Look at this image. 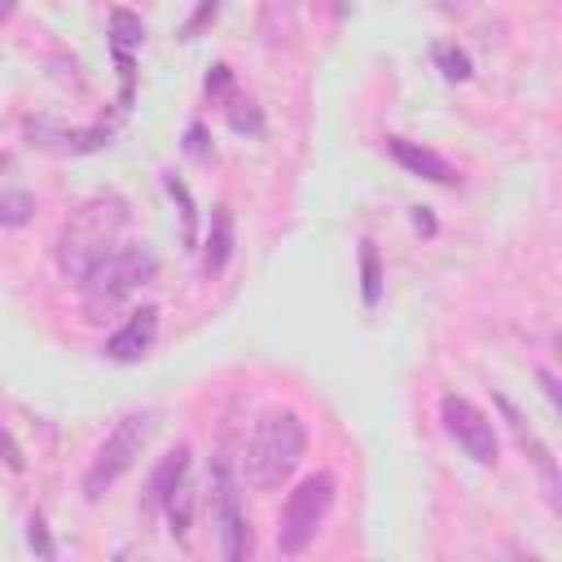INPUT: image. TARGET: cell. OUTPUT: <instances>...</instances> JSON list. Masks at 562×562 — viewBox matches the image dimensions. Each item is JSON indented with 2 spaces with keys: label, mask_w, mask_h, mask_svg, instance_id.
Here are the masks:
<instances>
[{
  "label": "cell",
  "mask_w": 562,
  "mask_h": 562,
  "mask_svg": "<svg viewBox=\"0 0 562 562\" xmlns=\"http://www.w3.org/2000/svg\"><path fill=\"white\" fill-rule=\"evenodd\" d=\"M307 452V426L294 408H263L246 443V479L259 492L281 487Z\"/></svg>",
  "instance_id": "6da1fadb"
},
{
  "label": "cell",
  "mask_w": 562,
  "mask_h": 562,
  "mask_svg": "<svg viewBox=\"0 0 562 562\" xmlns=\"http://www.w3.org/2000/svg\"><path fill=\"white\" fill-rule=\"evenodd\" d=\"M154 426H158V413H154V408H132V413H123V417L110 426V435L97 443V452H92V461H88V470H83V496H88V501H101V496L136 465V457H140V448L149 443Z\"/></svg>",
  "instance_id": "7a4b0ae2"
},
{
  "label": "cell",
  "mask_w": 562,
  "mask_h": 562,
  "mask_svg": "<svg viewBox=\"0 0 562 562\" xmlns=\"http://www.w3.org/2000/svg\"><path fill=\"white\" fill-rule=\"evenodd\" d=\"M154 268H158V263H154V255H149L145 246H110V250L79 277L88 307H92V312L119 307L123 299H132V294L154 277Z\"/></svg>",
  "instance_id": "3957f363"
},
{
  "label": "cell",
  "mask_w": 562,
  "mask_h": 562,
  "mask_svg": "<svg viewBox=\"0 0 562 562\" xmlns=\"http://www.w3.org/2000/svg\"><path fill=\"white\" fill-rule=\"evenodd\" d=\"M334 492H338V483H334L329 470H316V474H307V479L294 483V492L285 496L281 518H277V549H281L285 558L303 553V549L316 540L321 522H325L329 509H334Z\"/></svg>",
  "instance_id": "277c9868"
},
{
  "label": "cell",
  "mask_w": 562,
  "mask_h": 562,
  "mask_svg": "<svg viewBox=\"0 0 562 562\" xmlns=\"http://www.w3.org/2000/svg\"><path fill=\"white\" fill-rule=\"evenodd\" d=\"M439 422H443L448 439H452L470 461L496 465V457H501L496 426H492V417H487L479 404H470L465 395H443V400H439Z\"/></svg>",
  "instance_id": "5b68a950"
},
{
  "label": "cell",
  "mask_w": 562,
  "mask_h": 562,
  "mask_svg": "<svg viewBox=\"0 0 562 562\" xmlns=\"http://www.w3.org/2000/svg\"><path fill=\"white\" fill-rule=\"evenodd\" d=\"M211 501H215V527H220V553L224 562H241L250 553V522L241 509V487L233 465L220 457L211 465Z\"/></svg>",
  "instance_id": "8992f818"
},
{
  "label": "cell",
  "mask_w": 562,
  "mask_h": 562,
  "mask_svg": "<svg viewBox=\"0 0 562 562\" xmlns=\"http://www.w3.org/2000/svg\"><path fill=\"white\" fill-rule=\"evenodd\" d=\"M496 408H501V417H505V426L514 430V439H518V448L527 452V461L536 465V474H540V492H544V501H549V509L558 514L562 509V479H558V457H553V448L527 426V417L505 400V395H496Z\"/></svg>",
  "instance_id": "52a82bcc"
},
{
  "label": "cell",
  "mask_w": 562,
  "mask_h": 562,
  "mask_svg": "<svg viewBox=\"0 0 562 562\" xmlns=\"http://www.w3.org/2000/svg\"><path fill=\"white\" fill-rule=\"evenodd\" d=\"M158 307L154 303H145V307H136L132 316H127V325L123 329H114L110 338H105V360H119V364H136V360H145L149 356V347L158 342Z\"/></svg>",
  "instance_id": "ba28073f"
},
{
  "label": "cell",
  "mask_w": 562,
  "mask_h": 562,
  "mask_svg": "<svg viewBox=\"0 0 562 562\" xmlns=\"http://www.w3.org/2000/svg\"><path fill=\"white\" fill-rule=\"evenodd\" d=\"M386 154L408 171V176H417V180H430V184H461V176H457V167L443 158V154H435V149H426V145H417V140H404V136H391L386 140Z\"/></svg>",
  "instance_id": "9c48e42d"
},
{
  "label": "cell",
  "mask_w": 562,
  "mask_h": 562,
  "mask_svg": "<svg viewBox=\"0 0 562 562\" xmlns=\"http://www.w3.org/2000/svg\"><path fill=\"white\" fill-rule=\"evenodd\" d=\"M145 40V22L127 9H114L110 13V48L119 57V70H123V101H132V48Z\"/></svg>",
  "instance_id": "30bf717a"
},
{
  "label": "cell",
  "mask_w": 562,
  "mask_h": 562,
  "mask_svg": "<svg viewBox=\"0 0 562 562\" xmlns=\"http://www.w3.org/2000/svg\"><path fill=\"white\" fill-rule=\"evenodd\" d=\"M233 246H237V233H233V211L220 202L211 206V228H206V250H202V268L215 277L228 268L233 259Z\"/></svg>",
  "instance_id": "8fae6325"
},
{
  "label": "cell",
  "mask_w": 562,
  "mask_h": 562,
  "mask_svg": "<svg viewBox=\"0 0 562 562\" xmlns=\"http://www.w3.org/2000/svg\"><path fill=\"white\" fill-rule=\"evenodd\" d=\"M184 474H189V443H176V448H167V452L158 457V465H154V474H149V505H162V496H167Z\"/></svg>",
  "instance_id": "7c38bea8"
},
{
  "label": "cell",
  "mask_w": 562,
  "mask_h": 562,
  "mask_svg": "<svg viewBox=\"0 0 562 562\" xmlns=\"http://www.w3.org/2000/svg\"><path fill=\"white\" fill-rule=\"evenodd\" d=\"M162 514H167V527H171V536L176 540H184L189 536V527H193V487H189V474L162 496V505H158Z\"/></svg>",
  "instance_id": "4fadbf2b"
},
{
  "label": "cell",
  "mask_w": 562,
  "mask_h": 562,
  "mask_svg": "<svg viewBox=\"0 0 562 562\" xmlns=\"http://www.w3.org/2000/svg\"><path fill=\"white\" fill-rule=\"evenodd\" d=\"M360 299H364V307L382 303V255L369 237L360 241Z\"/></svg>",
  "instance_id": "5bb4252c"
},
{
  "label": "cell",
  "mask_w": 562,
  "mask_h": 562,
  "mask_svg": "<svg viewBox=\"0 0 562 562\" xmlns=\"http://www.w3.org/2000/svg\"><path fill=\"white\" fill-rule=\"evenodd\" d=\"M435 66L443 70V79H448V83H465V79L474 75L470 53H465V48H457V44H435Z\"/></svg>",
  "instance_id": "9a60e30c"
},
{
  "label": "cell",
  "mask_w": 562,
  "mask_h": 562,
  "mask_svg": "<svg viewBox=\"0 0 562 562\" xmlns=\"http://www.w3.org/2000/svg\"><path fill=\"white\" fill-rule=\"evenodd\" d=\"M31 211H35V198L26 189H4L0 193V224L4 228H22L31 220Z\"/></svg>",
  "instance_id": "2e32d148"
},
{
  "label": "cell",
  "mask_w": 562,
  "mask_h": 562,
  "mask_svg": "<svg viewBox=\"0 0 562 562\" xmlns=\"http://www.w3.org/2000/svg\"><path fill=\"white\" fill-rule=\"evenodd\" d=\"M0 461H4L13 474H22V470H26V452H22V443L13 439V430H9L4 422H0Z\"/></svg>",
  "instance_id": "e0dca14e"
},
{
  "label": "cell",
  "mask_w": 562,
  "mask_h": 562,
  "mask_svg": "<svg viewBox=\"0 0 562 562\" xmlns=\"http://www.w3.org/2000/svg\"><path fill=\"white\" fill-rule=\"evenodd\" d=\"M26 544H31L40 558H53V553H57V544H53V536H48V527H44L40 514H31V522H26Z\"/></svg>",
  "instance_id": "ac0fdd59"
},
{
  "label": "cell",
  "mask_w": 562,
  "mask_h": 562,
  "mask_svg": "<svg viewBox=\"0 0 562 562\" xmlns=\"http://www.w3.org/2000/svg\"><path fill=\"white\" fill-rule=\"evenodd\" d=\"M167 189H171V193L180 198V206H184V237L193 241V202H189V189H184V184H180L176 176H167Z\"/></svg>",
  "instance_id": "d6986e66"
},
{
  "label": "cell",
  "mask_w": 562,
  "mask_h": 562,
  "mask_svg": "<svg viewBox=\"0 0 562 562\" xmlns=\"http://www.w3.org/2000/svg\"><path fill=\"white\" fill-rule=\"evenodd\" d=\"M184 149H189L193 158H206V154H211V145H206V132H202V123H189V132H184Z\"/></svg>",
  "instance_id": "ffe728a7"
},
{
  "label": "cell",
  "mask_w": 562,
  "mask_h": 562,
  "mask_svg": "<svg viewBox=\"0 0 562 562\" xmlns=\"http://www.w3.org/2000/svg\"><path fill=\"white\" fill-rule=\"evenodd\" d=\"M228 83H233V70H228V66L220 61V66H215V70L206 75V97H220V92H224Z\"/></svg>",
  "instance_id": "44dd1931"
},
{
  "label": "cell",
  "mask_w": 562,
  "mask_h": 562,
  "mask_svg": "<svg viewBox=\"0 0 562 562\" xmlns=\"http://www.w3.org/2000/svg\"><path fill=\"white\" fill-rule=\"evenodd\" d=\"M413 224H417L422 233H435V220L426 215V206H417V211H413Z\"/></svg>",
  "instance_id": "7402d4cb"
},
{
  "label": "cell",
  "mask_w": 562,
  "mask_h": 562,
  "mask_svg": "<svg viewBox=\"0 0 562 562\" xmlns=\"http://www.w3.org/2000/svg\"><path fill=\"white\" fill-rule=\"evenodd\" d=\"M540 382H544V395H549V404H558V386H553V373H549V369H540Z\"/></svg>",
  "instance_id": "603a6c76"
},
{
  "label": "cell",
  "mask_w": 562,
  "mask_h": 562,
  "mask_svg": "<svg viewBox=\"0 0 562 562\" xmlns=\"http://www.w3.org/2000/svg\"><path fill=\"white\" fill-rule=\"evenodd\" d=\"M13 9H18V0H0V22H4V18L13 13Z\"/></svg>",
  "instance_id": "cb8c5ba5"
}]
</instances>
